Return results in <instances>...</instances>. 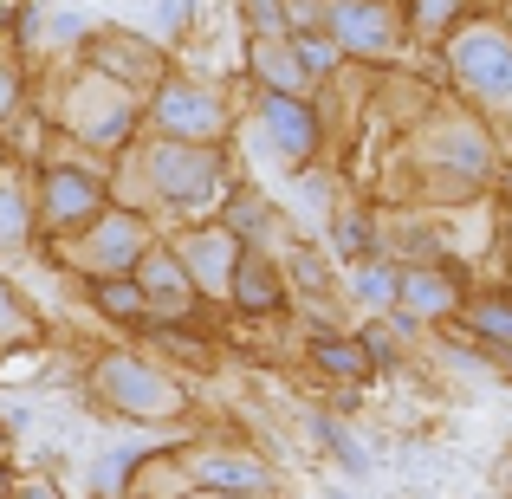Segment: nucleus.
Masks as SVG:
<instances>
[{"mask_svg": "<svg viewBox=\"0 0 512 499\" xmlns=\"http://www.w3.org/2000/svg\"><path fill=\"white\" fill-rule=\"evenodd\" d=\"M156 175H163V188L175 201H208L214 188H221V163H214L208 150H182V143L156 156Z\"/></svg>", "mask_w": 512, "mask_h": 499, "instance_id": "1", "label": "nucleus"}, {"mask_svg": "<svg viewBox=\"0 0 512 499\" xmlns=\"http://www.w3.org/2000/svg\"><path fill=\"white\" fill-rule=\"evenodd\" d=\"M461 65H467V78H474L487 98H512V39L474 33V39L461 46Z\"/></svg>", "mask_w": 512, "mask_h": 499, "instance_id": "2", "label": "nucleus"}, {"mask_svg": "<svg viewBox=\"0 0 512 499\" xmlns=\"http://www.w3.org/2000/svg\"><path fill=\"white\" fill-rule=\"evenodd\" d=\"M104 389H117L124 409H175V389L156 383V376H143L137 363H111V370H104Z\"/></svg>", "mask_w": 512, "mask_h": 499, "instance_id": "3", "label": "nucleus"}, {"mask_svg": "<svg viewBox=\"0 0 512 499\" xmlns=\"http://www.w3.org/2000/svg\"><path fill=\"white\" fill-rule=\"evenodd\" d=\"M46 208H52V221H78V214L98 208V188H91L85 175H52L46 182Z\"/></svg>", "mask_w": 512, "mask_h": 499, "instance_id": "4", "label": "nucleus"}, {"mask_svg": "<svg viewBox=\"0 0 512 499\" xmlns=\"http://www.w3.org/2000/svg\"><path fill=\"white\" fill-rule=\"evenodd\" d=\"M266 124H273V130H279V137H286V143H279V150H286V156H299V150H305V143H312V124H305V117H299V111H292V104H286V98H273V104H266Z\"/></svg>", "mask_w": 512, "mask_h": 499, "instance_id": "5", "label": "nucleus"}, {"mask_svg": "<svg viewBox=\"0 0 512 499\" xmlns=\"http://www.w3.org/2000/svg\"><path fill=\"white\" fill-rule=\"evenodd\" d=\"M240 305H279V279L266 273L260 260L240 266Z\"/></svg>", "mask_w": 512, "mask_h": 499, "instance_id": "6", "label": "nucleus"}, {"mask_svg": "<svg viewBox=\"0 0 512 499\" xmlns=\"http://www.w3.org/2000/svg\"><path fill=\"white\" fill-rule=\"evenodd\" d=\"M338 26L350 33V46H383V13H363V7H344Z\"/></svg>", "mask_w": 512, "mask_h": 499, "instance_id": "7", "label": "nucleus"}, {"mask_svg": "<svg viewBox=\"0 0 512 499\" xmlns=\"http://www.w3.org/2000/svg\"><path fill=\"white\" fill-rule=\"evenodd\" d=\"M402 299L415 305V312H441V305H448V286H441V279H402Z\"/></svg>", "mask_w": 512, "mask_h": 499, "instance_id": "8", "label": "nucleus"}, {"mask_svg": "<svg viewBox=\"0 0 512 499\" xmlns=\"http://www.w3.org/2000/svg\"><path fill=\"white\" fill-rule=\"evenodd\" d=\"M163 111L175 117V124H188V130H214V111L195 104V98H163Z\"/></svg>", "mask_w": 512, "mask_h": 499, "instance_id": "9", "label": "nucleus"}, {"mask_svg": "<svg viewBox=\"0 0 512 499\" xmlns=\"http://www.w3.org/2000/svg\"><path fill=\"white\" fill-rule=\"evenodd\" d=\"M318 357H325L338 376H357V370H363V357H357L350 344H338V337H325V344H318Z\"/></svg>", "mask_w": 512, "mask_h": 499, "instance_id": "10", "label": "nucleus"}, {"mask_svg": "<svg viewBox=\"0 0 512 499\" xmlns=\"http://www.w3.org/2000/svg\"><path fill=\"white\" fill-rule=\"evenodd\" d=\"M227 240H195V266H201V273H208V279H221L227 273Z\"/></svg>", "mask_w": 512, "mask_h": 499, "instance_id": "11", "label": "nucleus"}, {"mask_svg": "<svg viewBox=\"0 0 512 499\" xmlns=\"http://www.w3.org/2000/svg\"><path fill=\"white\" fill-rule=\"evenodd\" d=\"M357 299L363 305H389V279L383 273H357Z\"/></svg>", "mask_w": 512, "mask_h": 499, "instance_id": "12", "label": "nucleus"}, {"mask_svg": "<svg viewBox=\"0 0 512 499\" xmlns=\"http://www.w3.org/2000/svg\"><path fill=\"white\" fill-rule=\"evenodd\" d=\"M480 325H487V331H506V337H512V312H500V305H480Z\"/></svg>", "mask_w": 512, "mask_h": 499, "instance_id": "13", "label": "nucleus"}, {"mask_svg": "<svg viewBox=\"0 0 512 499\" xmlns=\"http://www.w3.org/2000/svg\"><path fill=\"white\" fill-rule=\"evenodd\" d=\"M104 305H117V312H137V292H130V286H104Z\"/></svg>", "mask_w": 512, "mask_h": 499, "instance_id": "14", "label": "nucleus"}, {"mask_svg": "<svg viewBox=\"0 0 512 499\" xmlns=\"http://www.w3.org/2000/svg\"><path fill=\"white\" fill-rule=\"evenodd\" d=\"M208 474H214V480H227V487H253L247 467H208Z\"/></svg>", "mask_w": 512, "mask_h": 499, "instance_id": "15", "label": "nucleus"}, {"mask_svg": "<svg viewBox=\"0 0 512 499\" xmlns=\"http://www.w3.org/2000/svg\"><path fill=\"white\" fill-rule=\"evenodd\" d=\"M253 20H260L266 33H279V7H273V0H253Z\"/></svg>", "mask_w": 512, "mask_h": 499, "instance_id": "16", "label": "nucleus"}, {"mask_svg": "<svg viewBox=\"0 0 512 499\" xmlns=\"http://www.w3.org/2000/svg\"><path fill=\"white\" fill-rule=\"evenodd\" d=\"M299 52H305V65H331V46H318V39H299Z\"/></svg>", "mask_w": 512, "mask_h": 499, "instance_id": "17", "label": "nucleus"}, {"mask_svg": "<svg viewBox=\"0 0 512 499\" xmlns=\"http://www.w3.org/2000/svg\"><path fill=\"white\" fill-rule=\"evenodd\" d=\"M0 104H13V78H0Z\"/></svg>", "mask_w": 512, "mask_h": 499, "instance_id": "18", "label": "nucleus"}]
</instances>
